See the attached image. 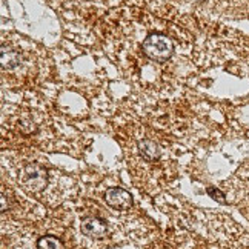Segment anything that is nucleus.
<instances>
[{
    "label": "nucleus",
    "instance_id": "obj_1",
    "mask_svg": "<svg viewBox=\"0 0 249 249\" xmlns=\"http://www.w3.org/2000/svg\"><path fill=\"white\" fill-rule=\"evenodd\" d=\"M142 50L146 57L156 62H166L174 54V43L168 36L163 34H149L143 40Z\"/></svg>",
    "mask_w": 249,
    "mask_h": 249
},
{
    "label": "nucleus",
    "instance_id": "obj_2",
    "mask_svg": "<svg viewBox=\"0 0 249 249\" xmlns=\"http://www.w3.org/2000/svg\"><path fill=\"white\" fill-rule=\"evenodd\" d=\"M20 180L26 191H30V193H39V191H42L48 183L46 169L37 163L26 165L22 172Z\"/></svg>",
    "mask_w": 249,
    "mask_h": 249
},
{
    "label": "nucleus",
    "instance_id": "obj_3",
    "mask_svg": "<svg viewBox=\"0 0 249 249\" xmlns=\"http://www.w3.org/2000/svg\"><path fill=\"white\" fill-rule=\"evenodd\" d=\"M105 202L108 206H111L116 211H126L132 206L134 200L131 193H128L126 189L123 188H109L107 189V193L103 196Z\"/></svg>",
    "mask_w": 249,
    "mask_h": 249
},
{
    "label": "nucleus",
    "instance_id": "obj_4",
    "mask_svg": "<svg viewBox=\"0 0 249 249\" xmlns=\"http://www.w3.org/2000/svg\"><path fill=\"white\" fill-rule=\"evenodd\" d=\"M80 231L89 238H103L108 232V225L100 217H86L80 223Z\"/></svg>",
    "mask_w": 249,
    "mask_h": 249
},
{
    "label": "nucleus",
    "instance_id": "obj_5",
    "mask_svg": "<svg viewBox=\"0 0 249 249\" xmlns=\"http://www.w3.org/2000/svg\"><path fill=\"white\" fill-rule=\"evenodd\" d=\"M0 62H2V68L5 71H13L22 65V54L14 48L3 45L2 51H0Z\"/></svg>",
    "mask_w": 249,
    "mask_h": 249
},
{
    "label": "nucleus",
    "instance_id": "obj_6",
    "mask_svg": "<svg viewBox=\"0 0 249 249\" xmlns=\"http://www.w3.org/2000/svg\"><path fill=\"white\" fill-rule=\"evenodd\" d=\"M139 152L146 161H156L161 156V148L157 142L145 139L139 142Z\"/></svg>",
    "mask_w": 249,
    "mask_h": 249
},
{
    "label": "nucleus",
    "instance_id": "obj_7",
    "mask_svg": "<svg viewBox=\"0 0 249 249\" xmlns=\"http://www.w3.org/2000/svg\"><path fill=\"white\" fill-rule=\"evenodd\" d=\"M37 248L39 249H65L63 243L54 235H43L37 240Z\"/></svg>",
    "mask_w": 249,
    "mask_h": 249
},
{
    "label": "nucleus",
    "instance_id": "obj_8",
    "mask_svg": "<svg viewBox=\"0 0 249 249\" xmlns=\"http://www.w3.org/2000/svg\"><path fill=\"white\" fill-rule=\"evenodd\" d=\"M206 193H208V196L211 198H214L215 202L222 203V205H226V197H225V194L220 189H217L214 186H209V188H206Z\"/></svg>",
    "mask_w": 249,
    "mask_h": 249
}]
</instances>
